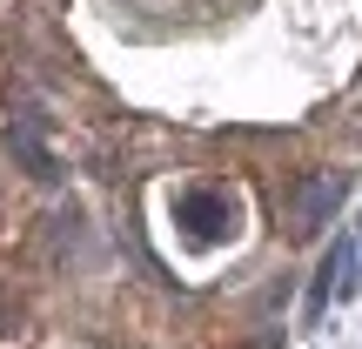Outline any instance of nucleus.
Masks as SVG:
<instances>
[{"label":"nucleus","instance_id":"obj_2","mask_svg":"<svg viewBox=\"0 0 362 349\" xmlns=\"http://www.w3.org/2000/svg\"><path fill=\"white\" fill-rule=\"evenodd\" d=\"M235 215V202L221 188H181V202H175V222L202 242V235H221V222Z\"/></svg>","mask_w":362,"mask_h":349},{"label":"nucleus","instance_id":"obj_3","mask_svg":"<svg viewBox=\"0 0 362 349\" xmlns=\"http://www.w3.org/2000/svg\"><path fill=\"white\" fill-rule=\"evenodd\" d=\"M349 235H336V242H329V256L315 262V282H309V296H302V316H309V323H322V309H329V296H336L342 289V269H349Z\"/></svg>","mask_w":362,"mask_h":349},{"label":"nucleus","instance_id":"obj_1","mask_svg":"<svg viewBox=\"0 0 362 349\" xmlns=\"http://www.w3.org/2000/svg\"><path fill=\"white\" fill-rule=\"evenodd\" d=\"M349 188H356V175H342V168L302 175V181H296V195H288V222H296V235L329 229V222H336V208L349 202Z\"/></svg>","mask_w":362,"mask_h":349},{"label":"nucleus","instance_id":"obj_4","mask_svg":"<svg viewBox=\"0 0 362 349\" xmlns=\"http://www.w3.org/2000/svg\"><path fill=\"white\" fill-rule=\"evenodd\" d=\"M7 142H13V155H21L27 168L40 175V181H54V175H61V161H54V148H40L34 121H13V128H7Z\"/></svg>","mask_w":362,"mask_h":349}]
</instances>
